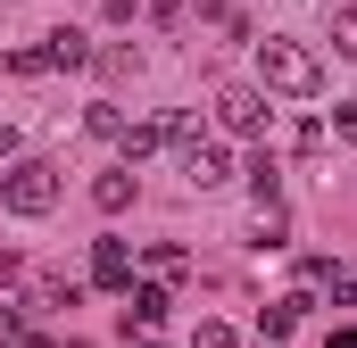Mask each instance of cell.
Returning <instances> with one entry per match:
<instances>
[{"label": "cell", "mask_w": 357, "mask_h": 348, "mask_svg": "<svg viewBox=\"0 0 357 348\" xmlns=\"http://www.w3.org/2000/svg\"><path fill=\"white\" fill-rule=\"evenodd\" d=\"M258 75H266V91H282V100H316V91H324V58H316L307 42H291V33H266V42H258Z\"/></svg>", "instance_id": "6da1fadb"}, {"label": "cell", "mask_w": 357, "mask_h": 348, "mask_svg": "<svg viewBox=\"0 0 357 348\" xmlns=\"http://www.w3.org/2000/svg\"><path fill=\"white\" fill-rule=\"evenodd\" d=\"M0 207H8V216H50V207H59V166H50V158H8Z\"/></svg>", "instance_id": "7a4b0ae2"}, {"label": "cell", "mask_w": 357, "mask_h": 348, "mask_svg": "<svg viewBox=\"0 0 357 348\" xmlns=\"http://www.w3.org/2000/svg\"><path fill=\"white\" fill-rule=\"evenodd\" d=\"M216 125L225 133H266V91L258 84H216Z\"/></svg>", "instance_id": "3957f363"}, {"label": "cell", "mask_w": 357, "mask_h": 348, "mask_svg": "<svg viewBox=\"0 0 357 348\" xmlns=\"http://www.w3.org/2000/svg\"><path fill=\"white\" fill-rule=\"evenodd\" d=\"M167 307H175V299H167V282H158V274H150V282H133V290H125V332H158V324H167Z\"/></svg>", "instance_id": "277c9868"}, {"label": "cell", "mask_w": 357, "mask_h": 348, "mask_svg": "<svg viewBox=\"0 0 357 348\" xmlns=\"http://www.w3.org/2000/svg\"><path fill=\"white\" fill-rule=\"evenodd\" d=\"M91 282L100 290H133V249L125 241H91Z\"/></svg>", "instance_id": "5b68a950"}, {"label": "cell", "mask_w": 357, "mask_h": 348, "mask_svg": "<svg viewBox=\"0 0 357 348\" xmlns=\"http://www.w3.org/2000/svg\"><path fill=\"white\" fill-rule=\"evenodd\" d=\"M91 207H100V216H125V207H133V166L100 174V182H91Z\"/></svg>", "instance_id": "8992f818"}, {"label": "cell", "mask_w": 357, "mask_h": 348, "mask_svg": "<svg viewBox=\"0 0 357 348\" xmlns=\"http://www.w3.org/2000/svg\"><path fill=\"white\" fill-rule=\"evenodd\" d=\"M299 315H307V290H299V299H274V307H266V315H258V340H291V324H299Z\"/></svg>", "instance_id": "52a82bcc"}, {"label": "cell", "mask_w": 357, "mask_h": 348, "mask_svg": "<svg viewBox=\"0 0 357 348\" xmlns=\"http://www.w3.org/2000/svg\"><path fill=\"white\" fill-rule=\"evenodd\" d=\"M250 241H258V249H282V241H291V216H282V199H258V216H250Z\"/></svg>", "instance_id": "ba28073f"}, {"label": "cell", "mask_w": 357, "mask_h": 348, "mask_svg": "<svg viewBox=\"0 0 357 348\" xmlns=\"http://www.w3.org/2000/svg\"><path fill=\"white\" fill-rule=\"evenodd\" d=\"M116 150H125V166H133V158H150V150H167V125H158V116H133Z\"/></svg>", "instance_id": "9c48e42d"}, {"label": "cell", "mask_w": 357, "mask_h": 348, "mask_svg": "<svg viewBox=\"0 0 357 348\" xmlns=\"http://www.w3.org/2000/svg\"><path fill=\"white\" fill-rule=\"evenodd\" d=\"M50 58H59V67H91L100 50H91V33H75V25H59V33H50Z\"/></svg>", "instance_id": "30bf717a"}, {"label": "cell", "mask_w": 357, "mask_h": 348, "mask_svg": "<svg viewBox=\"0 0 357 348\" xmlns=\"http://www.w3.org/2000/svg\"><path fill=\"white\" fill-rule=\"evenodd\" d=\"M333 50L357 67V0H341V8H333Z\"/></svg>", "instance_id": "8fae6325"}, {"label": "cell", "mask_w": 357, "mask_h": 348, "mask_svg": "<svg viewBox=\"0 0 357 348\" xmlns=\"http://www.w3.org/2000/svg\"><path fill=\"white\" fill-rule=\"evenodd\" d=\"M91 67H100V75H116V84H125V75H142V50H125V42H108V50H100V58H91Z\"/></svg>", "instance_id": "7c38bea8"}, {"label": "cell", "mask_w": 357, "mask_h": 348, "mask_svg": "<svg viewBox=\"0 0 357 348\" xmlns=\"http://www.w3.org/2000/svg\"><path fill=\"white\" fill-rule=\"evenodd\" d=\"M84 125H91V133H100V141H125V125H133V116H125L116 100H100V108H91Z\"/></svg>", "instance_id": "4fadbf2b"}, {"label": "cell", "mask_w": 357, "mask_h": 348, "mask_svg": "<svg viewBox=\"0 0 357 348\" xmlns=\"http://www.w3.org/2000/svg\"><path fill=\"white\" fill-rule=\"evenodd\" d=\"M250 191H258V199H282V166H274L266 150H258V158H250Z\"/></svg>", "instance_id": "5bb4252c"}, {"label": "cell", "mask_w": 357, "mask_h": 348, "mask_svg": "<svg viewBox=\"0 0 357 348\" xmlns=\"http://www.w3.org/2000/svg\"><path fill=\"white\" fill-rule=\"evenodd\" d=\"M183 265H191V258H183V249H175V241H150V274H158V282H175V274H183Z\"/></svg>", "instance_id": "9a60e30c"}, {"label": "cell", "mask_w": 357, "mask_h": 348, "mask_svg": "<svg viewBox=\"0 0 357 348\" xmlns=\"http://www.w3.org/2000/svg\"><path fill=\"white\" fill-rule=\"evenodd\" d=\"M142 8H150V25H183L191 17V0H142Z\"/></svg>", "instance_id": "2e32d148"}, {"label": "cell", "mask_w": 357, "mask_h": 348, "mask_svg": "<svg viewBox=\"0 0 357 348\" xmlns=\"http://www.w3.org/2000/svg\"><path fill=\"white\" fill-rule=\"evenodd\" d=\"M324 282H333V307H357V265L349 274H324Z\"/></svg>", "instance_id": "e0dca14e"}, {"label": "cell", "mask_w": 357, "mask_h": 348, "mask_svg": "<svg viewBox=\"0 0 357 348\" xmlns=\"http://www.w3.org/2000/svg\"><path fill=\"white\" fill-rule=\"evenodd\" d=\"M191 348H233V324H199V332H191Z\"/></svg>", "instance_id": "ac0fdd59"}, {"label": "cell", "mask_w": 357, "mask_h": 348, "mask_svg": "<svg viewBox=\"0 0 357 348\" xmlns=\"http://www.w3.org/2000/svg\"><path fill=\"white\" fill-rule=\"evenodd\" d=\"M333 133H341V141H357V100H341V108H333Z\"/></svg>", "instance_id": "d6986e66"}, {"label": "cell", "mask_w": 357, "mask_h": 348, "mask_svg": "<svg viewBox=\"0 0 357 348\" xmlns=\"http://www.w3.org/2000/svg\"><path fill=\"white\" fill-rule=\"evenodd\" d=\"M17 332H25V315H17V307L0 299V340H17Z\"/></svg>", "instance_id": "ffe728a7"}, {"label": "cell", "mask_w": 357, "mask_h": 348, "mask_svg": "<svg viewBox=\"0 0 357 348\" xmlns=\"http://www.w3.org/2000/svg\"><path fill=\"white\" fill-rule=\"evenodd\" d=\"M100 8H108V17H116V25H125V17H133V8H142V0H100Z\"/></svg>", "instance_id": "44dd1931"}, {"label": "cell", "mask_w": 357, "mask_h": 348, "mask_svg": "<svg viewBox=\"0 0 357 348\" xmlns=\"http://www.w3.org/2000/svg\"><path fill=\"white\" fill-rule=\"evenodd\" d=\"M8 158H17V133H8V125H0V166H8Z\"/></svg>", "instance_id": "7402d4cb"}, {"label": "cell", "mask_w": 357, "mask_h": 348, "mask_svg": "<svg viewBox=\"0 0 357 348\" xmlns=\"http://www.w3.org/2000/svg\"><path fill=\"white\" fill-rule=\"evenodd\" d=\"M324 348H357V332H333V340H324Z\"/></svg>", "instance_id": "603a6c76"}, {"label": "cell", "mask_w": 357, "mask_h": 348, "mask_svg": "<svg viewBox=\"0 0 357 348\" xmlns=\"http://www.w3.org/2000/svg\"><path fill=\"white\" fill-rule=\"evenodd\" d=\"M17 348H50V340H42V332H25V340H17Z\"/></svg>", "instance_id": "cb8c5ba5"}, {"label": "cell", "mask_w": 357, "mask_h": 348, "mask_svg": "<svg viewBox=\"0 0 357 348\" xmlns=\"http://www.w3.org/2000/svg\"><path fill=\"white\" fill-rule=\"evenodd\" d=\"M133 348H167V340H150V332H142V340H133Z\"/></svg>", "instance_id": "d4e9b609"}]
</instances>
